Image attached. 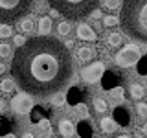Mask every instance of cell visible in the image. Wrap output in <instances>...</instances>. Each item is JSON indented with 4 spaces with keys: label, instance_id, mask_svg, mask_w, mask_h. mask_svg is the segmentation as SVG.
Listing matches in <instances>:
<instances>
[{
    "label": "cell",
    "instance_id": "23",
    "mask_svg": "<svg viewBox=\"0 0 147 138\" xmlns=\"http://www.w3.org/2000/svg\"><path fill=\"white\" fill-rule=\"evenodd\" d=\"M118 22H119V18H118V17H114V15H109V17H105V18H103V26H107V28L118 26Z\"/></svg>",
    "mask_w": 147,
    "mask_h": 138
},
{
    "label": "cell",
    "instance_id": "15",
    "mask_svg": "<svg viewBox=\"0 0 147 138\" xmlns=\"http://www.w3.org/2000/svg\"><path fill=\"white\" fill-rule=\"evenodd\" d=\"M15 90V81L11 77H2L0 79V94H11Z\"/></svg>",
    "mask_w": 147,
    "mask_h": 138
},
{
    "label": "cell",
    "instance_id": "18",
    "mask_svg": "<svg viewBox=\"0 0 147 138\" xmlns=\"http://www.w3.org/2000/svg\"><path fill=\"white\" fill-rule=\"evenodd\" d=\"M13 55V46L7 44V43H2L0 44V57L2 59H9Z\"/></svg>",
    "mask_w": 147,
    "mask_h": 138
},
{
    "label": "cell",
    "instance_id": "3",
    "mask_svg": "<svg viewBox=\"0 0 147 138\" xmlns=\"http://www.w3.org/2000/svg\"><path fill=\"white\" fill-rule=\"evenodd\" d=\"M46 2L66 20H83L99 6V0H46Z\"/></svg>",
    "mask_w": 147,
    "mask_h": 138
},
{
    "label": "cell",
    "instance_id": "1",
    "mask_svg": "<svg viewBox=\"0 0 147 138\" xmlns=\"http://www.w3.org/2000/svg\"><path fill=\"white\" fill-rule=\"evenodd\" d=\"M13 81L22 92L46 98L59 92L74 74L66 44L53 37H33L11 55Z\"/></svg>",
    "mask_w": 147,
    "mask_h": 138
},
{
    "label": "cell",
    "instance_id": "31",
    "mask_svg": "<svg viewBox=\"0 0 147 138\" xmlns=\"http://www.w3.org/2000/svg\"><path fill=\"white\" fill-rule=\"evenodd\" d=\"M4 72H6V64H2V63H0V76H2Z\"/></svg>",
    "mask_w": 147,
    "mask_h": 138
},
{
    "label": "cell",
    "instance_id": "14",
    "mask_svg": "<svg viewBox=\"0 0 147 138\" xmlns=\"http://www.w3.org/2000/svg\"><path fill=\"white\" fill-rule=\"evenodd\" d=\"M129 94H131L132 99H142V98L145 96L144 85H140V83H132V85L129 87Z\"/></svg>",
    "mask_w": 147,
    "mask_h": 138
},
{
    "label": "cell",
    "instance_id": "25",
    "mask_svg": "<svg viewBox=\"0 0 147 138\" xmlns=\"http://www.w3.org/2000/svg\"><path fill=\"white\" fill-rule=\"evenodd\" d=\"M110 94L116 98V101H121V99H123V89H121V87H118V89H112V90H110Z\"/></svg>",
    "mask_w": 147,
    "mask_h": 138
},
{
    "label": "cell",
    "instance_id": "19",
    "mask_svg": "<svg viewBox=\"0 0 147 138\" xmlns=\"http://www.w3.org/2000/svg\"><path fill=\"white\" fill-rule=\"evenodd\" d=\"M103 6L109 9V11H118L121 7V0H103Z\"/></svg>",
    "mask_w": 147,
    "mask_h": 138
},
{
    "label": "cell",
    "instance_id": "17",
    "mask_svg": "<svg viewBox=\"0 0 147 138\" xmlns=\"http://www.w3.org/2000/svg\"><path fill=\"white\" fill-rule=\"evenodd\" d=\"M107 109H109V105H107V101H105L103 98H94V110L98 114H105Z\"/></svg>",
    "mask_w": 147,
    "mask_h": 138
},
{
    "label": "cell",
    "instance_id": "6",
    "mask_svg": "<svg viewBox=\"0 0 147 138\" xmlns=\"http://www.w3.org/2000/svg\"><path fill=\"white\" fill-rule=\"evenodd\" d=\"M138 59H140V50H138L136 46H132V44H127L125 48L116 55V64L127 68V66H131L132 63H136Z\"/></svg>",
    "mask_w": 147,
    "mask_h": 138
},
{
    "label": "cell",
    "instance_id": "5",
    "mask_svg": "<svg viewBox=\"0 0 147 138\" xmlns=\"http://www.w3.org/2000/svg\"><path fill=\"white\" fill-rule=\"evenodd\" d=\"M31 107H33V99L26 92H18V94H15V98L11 99V109L15 114L24 116V114H28L31 110Z\"/></svg>",
    "mask_w": 147,
    "mask_h": 138
},
{
    "label": "cell",
    "instance_id": "4",
    "mask_svg": "<svg viewBox=\"0 0 147 138\" xmlns=\"http://www.w3.org/2000/svg\"><path fill=\"white\" fill-rule=\"evenodd\" d=\"M33 0H0V24H11L20 20L31 11Z\"/></svg>",
    "mask_w": 147,
    "mask_h": 138
},
{
    "label": "cell",
    "instance_id": "27",
    "mask_svg": "<svg viewBox=\"0 0 147 138\" xmlns=\"http://www.w3.org/2000/svg\"><path fill=\"white\" fill-rule=\"evenodd\" d=\"M13 43H15V46H24L26 44V39H24V35H15V39H13Z\"/></svg>",
    "mask_w": 147,
    "mask_h": 138
},
{
    "label": "cell",
    "instance_id": "11",
    "mask_svg": "<svg viewBox=\"0 0 147 138\" xmlns=\"http://www.w3.org/2000/svg\"><path fill=\"white\" fill-rule=\"evenodd\" d=\"M105 41H107V46H110V48L123 46V35L119 31H107L105 33Z\"/></svg>",
    "mask_w": 147,
    "mask_h": 138
},
{
    "label": "cell",
    "instance_id": "8",
    "mask_svg": "<svg viewBox=\"0 0 147 138\" xmlns=\"http://www.w3.org/2000/svg\"><path fill=\"white\" fill-rule=\"evenodd\" d=\"M94 57H96V50L88 44H83L76 50V59L79 63H92Z\"/></svg>",
    "mask_w": 147,
    "mask_h": 138
},
{
    "label": "cell",
    "instance_id": "26",
    "mask_svg": "<svg viewBox=\"0 0 147 138\" xmlns=\"http://www.w3.org/2000/svg\"><path fill=\"white\" fill-rule=\"evenodd\" d=\"M76 110L81 114V116H86V114H88V107H86L85 103H77L76 105Z\"/></svg>",
    "mask_w": 147,
    "mask_h": 138
},
{
    "label": "cell",
    "instance_id": "34",
    "mask_svg": "<svg viewBox=\"0 0 147 138\" xmlns=\"http://www.w3.org/2000/svg\"><path fill=\"white\" fill-rule=\"evenodd\" d=\"M6 138H15V136H6Z\"/></svg>",
    "mask_w": 147,
    "mask_h": 138
},
{
    "label": "cell",
    "instance_id": "28",
    "mask_svg": "<svg viewBox=\"0 0 147 138\" xmlns=\"http://www.w3.org/2000/svg\"><path fill=\"white\" fill-rule=\"evenodd\" d=\"M4 110H6V101H4L2 98H0V114H2Z\"/></svg>",
    "mask_w": 147,
    "mask_h": 138
},
{
    "label": "cell",
    "instance_id": "24",
    "mask_svg": "<svg viewBox=\"0 0 147 138\" xmlns=\"http://www.w3.org/2000/svg\"><path fill=\"white\" fill-rule=\"evenodd\" d=\"M136 112L142 120H147V105L145 103H138L136 105Z\"/></svg>",
    "mask_w": 147,
    "mask_h": 138
},
{
    "label": "cell",
    "instance_id": "20",
    "mask_svg": "<svg viewBox=\"0 0 147 138\" xmlns=\"http://www.w3.org/2000/svg\"><path fill=\"white\" fill-rule=\"evenodd\" d=\"M64 103H66V96L61 94V92H55L53 99H52V105H55V107H63Z\"/></svg>",
    "mask_w": 147,
    "mask_h": 138
},
{
    "label": "cell",
    "instance_id": "32",
    "mask_svg": "<svg viewBox=\"0 0 147 138\" xmlns=\"http://www.w3.org/2000/svg\"><path fill=\"white\" fill-rule=\"evenodd\" d=\"M55 17H59V13H57V11H53V9H52V17H50V18H55Z\"/></svg>",
    "mask_w": 147,
    "mask_h": 138
},
{
    "label": "cell",
    "instance_id": "2",
    "mask_svg": "<svg viewBox=\"0 0 147 138\" xmlns=\"http://www.w3.org/2000/svg\"><path fill=\"white\" fill-rule=\"evenodd\" d=\"M119 26L131 39L147 44V0H123Z\"/></svg>",
    "mask_w": 147,
    "mask_h": 138
},
{
    "label": "cell",
    "instance_id": "7",
    "mask_svg": "<svg viewBox=\"0 0 147 138\" xmlns=\"http://www.w3.org/2000/svg\"><path fill=\"white\" fill-rule=\"evenodd\" d=\"M103 74H105V64L103 63H90L86 68L81 70V77H83L85 83L92 85V83H98L101 77H103Z\"/></svg>",
    "mask_w": 147,
    "mask_h": 138
},
{
    "label": "cell",
    "instance_id": "12",
    "mask_svg": "<svg viewBox=\"0 0 147 138\" xmlns=\"http://www.w3.org/2000/svg\"><path fill=\"white\" fill-rule=\"evenodd\" d=\"M99 127H101V131H103L105 135H112V133H116L118 123L114 122L112 118H101L99 120Z\"/></svg>",
    "mask_w": 147,
    "mask_h": 138
},
{
    "label": "cell",
    "instance_id": "16",
    "mask_svg": "<svg viewBox=\"0 0 147 138\" xmlns=\"http://www.w3.org/2000/svg\"><path fill=\"white\" fill-rule=\"evenodd\" d=\"M72 33V26H70V22L68 20H61L57 24V35H61V37H68Z\"/></svg>",
    "mask_w": 147,
    "mask_h": 138
},
{
    "label": "cell",
    "instance_id": "21",
    "mask_svg": "<svg viewBox=\"0 0 147 138\" xmlns=\"http://www.w3.org/2000/svg\"><path fill=\"white\" fill-rule=\"evenodd\" d=\"M13 35V28L9 24H0V39H6V37Z\"/></svg>",
    "mask_w": 147,
    "mask_h": 138
},
{
    "label": "cell",
    "instance_id": "10",
    "mask_svg": "<svg viewBox=\"0 0 147 138\" xmlns=\"http://www.w3.org/2000/svg\"><path fill=\"white\" fill-rule=\"evenodd\" d=\"M77 37H79L81 41H88V43H92V41H96V31L92 30V28L88 24H79L77 26Z\"/></svg>",
    "mask_w": 147,
    "mask_h": 138
},
{
    "label": "cell",
    "instance_id": "33",
    "mask_svg": "<svg viewBox=\"0 0 147 138\" xmlns=\"http://www.w3.org/2000/svg\"><path fill=\"white\" fill-rule=\"evenodd\" d=\"M116 138H131L129 135H119V136H116Z\"/></svg>",
    "mask_w": 147,
    "mask_h": 138
},
{
    "label": "cell",
    "instance_id": "30",
    "mask_svg": "<svg viewBox=\"0 0 147 138\" xmlns=\"http://www.w3.org/2000/svg\"><path fill=\"white\" fill-rule=\"evenodd\" d=\"M22 138H35V135H31V133H24Z\"/></svg>",
    "mask_w": 147,
    "mask_h": 138
},
{
    "label": "cell",
    "instance_id": "29",
    "mask_svg": "<svg viewBox=\"0 0 147 138\" xmlns=\"http://www.w3.org/2000/svg\"><path fill=\"white\" fill-rule=\"evenodd\" d=\"M142 135H145V136H147V122L144 123V127H142Z\"/></svg>",
    "mask_w": 147,
    "mask_h": 138
},
{
    "label": "cell",
    "instance_id": "9",
    "mask_svg": "<svg viewBox=\"0 0 147 138\" xmlns=\"http://www.w3.org/2000/svg\"><path fill=\"white\" fill-rule=\"evenodd\" d=\"M57 129H59V135L63 138H72L76 135V125H74V122H70V120H61Z\"/></svg>",
    "mask_w": 147,
    "mask_h": 138
},
{
    "label": "cell",
    "instance_id": "13",
    "mask_svg": "<svg viewBox=\"0 0 147 138\" xmlns=\"http://www.w3.org/2000/svg\"><path fill=\"white\" fill-rule=\"evenodd\" d=\"M37 26H39V33L42 37H48V33L52 31V18L50 17H40L37 20Z\"/></svg>",
    "mask_w": 147,
    "mask_h": 138
},
{
    "label": "cell",
    "instance_id": "22",
    "mask_svg": "<svg viewBox=\"0 0 147 138\" xmlns=\"http://www.w3.org/2000/svg\"><path fill=\"white\" fill-rule=\"evenodd\" d=\"M33 20L31 18H26V20H22V24H20V30L24 31V33H31L33 31Z\"/></svg>",
    "mask_w": 147,
    "mask_h": 138
}]
</instances>
